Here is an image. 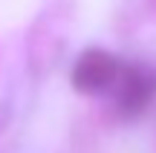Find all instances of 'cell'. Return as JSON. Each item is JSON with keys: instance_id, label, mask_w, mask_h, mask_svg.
Masks as SVG:
<instances>
[{"instance_id": "obj_2", "label": "cell", "mask_w": 156, "mask_h": 153, "mask_svg": "<svg viewBox=\"0 0 156 153\" xmlns=\"http://www.w3.org/2000/svg\"><path fill=\"white\" fill-rule=\"evenodd\" d=\"M116 81H119V110L124 116L142 113L156 92L153 72L151 69H142V67H122Z\"/></svg>"}, {"instance_id": "obj_1", "label": "cell", "mask_w": 156, "mask_h": 153, "mask_svg": "<svg viewBox=\"0 0 156 153\" xmlns=\"http://www.w3.org/2000/svg\"><path fill=\"white\" fill-rule=\"evenodd\" d=\"M122 64L104 49H87L73 67V87L81 92H98L116 84Z\"/></svg>"}]
</instances>
